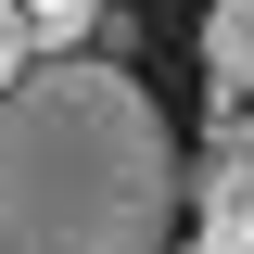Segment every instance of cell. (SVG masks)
<instances>
[{"label":"cell","instance_id":"cell-1","mask_svg":"<svg viewBox=\"0 0 254 254\" xmlns=\"http://www.w3.org/2000/svg\"><path fill=\"white\" fill-rule=\"evenodd\" d=\"M0 254H178V127L102 51L0 89Z\"/></svg>","mask_w":254,"mask_h":254},{"label":"cell","instance_id":"cell-2","mask_svg":"<svg viewBox=\"0 0 254 254\" xmlns=\"http://www.w3.org/2000/svg\"><path fill=\"white\" fill-rule=\"evenodd\" d=\"M190 229L229 254H254V115H216L203 165H190Z\"/></svg>","mask_w":254,"mask_h":254},{"label":"cell","instance_id":"cell-3","mask_svg":"<svg viewBox=\"0 0 254 254\" xmlns=\"http://www.w3.org/2000/svg\"><path fill=\"white\" fill-rule=\"evenodd\" d=\"M203 89H216V115L254 102V0H203Z\"/></svg>","mask_w":254,"mask_h":254},{"label":"cell","instance_id":"cell-4","mask_svg":"<svg viewBox=\"0 0 254 254\" xmlns=\"http://www.w3.org/2000/svg\"><path fill=\"white\" fill-rule=\"evenodd\" d=\"M38 13V51H89V26H102V0H26Z\"/></svg>","mask_w":254,"mask_h":254},{"label":"cell","instance_id":"cell-5","mask_svg":"<svg viewBox=\"0 0 254 254\" xmlns=\"http://www.w3.org/2000/svg\"><path fill=\"white\" fill-rule=\"evenodd\" d=\"M26 64H38V13H26V0H0V89H13Z\"/></svg>","mask_w":254,"mask_h":254},{"label":"cell","instance_id":"cell-6","mask_svg":"<svg viewBox=\"0 0 254 254\" xmlns=\"http://www.w3.org/2000/svg\"><path fill=\"white\" fill-rule=\"evenodd\" d=\"M178 254H229V242H203V229H190V242H178Z\"/></svg>","mask_w":254,"mask_h":254}]
</instances>
